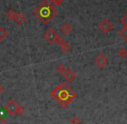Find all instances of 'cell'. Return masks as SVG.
Returning <instances> with one entry per match:
<instances>
[{
	"mask_svg": "<svg viewBox=\"0 0 127 124\" xmlns=\"http://www.w3.org/2000/svg\"><path fill=\"white\" fill-rule=\"evenodd\" d=\"M50 96L62 109L67 108L77 97V94L66 82H62L54 89Z\"/></svg>",
	"mask_w": 127,
	"mask_h": 124,
	"instance_id": "1",
	"label": "cell"
},
{
	"mask_svg": "<svg viewBox=\"0 0 127 124\" xmlns=\"http://www.w3.org/2000/svg\"><path fill=\"white\" fill-rule=\"evenodd\" d=\"M57 14V10L47 0L41 2L34 10V15L38 18L42 24H48Z\"/></svg>",
	"mask_w": 127,
	"mask_h": 124,
	"instance_id": "2",
	"label": "cell"
},
{
	"mask_svg": "<svg viewBox=\"0 0 127 124\" xmlns=\"http://www.w3.org/2000/svg\"><path fill=\"white\" fill-rule=\"evenodd\" d=\"M17 107H18V103H17L15 100L10 99L6 103V105H5V107H4V109L10 116H14V115H16Z\"/></svg>",
	"mask_w": 127,
	"mask_h": 124,
	"instance_id": "3",
	"label": "cell"
},
{
	"mask_svg": "<svg viewBox=\"0 0 127 124\" xmlns=\"http://www.w3.org/2000/svg\"><path fill=\"white\" fill-rule=\"evenodd\" d=\"M58 36L59 35L57 34V32L55 31L54 29L49 28V30L44 33L43 38L45 39L49 44H54V43H55V40H56V38L58 37Z\"/></svg>",
	"mask_w": 127,
	"mask_h": 124,
	"instance_id": "4",
	"label": "cell"
},
{
	"mask_svg": "<svg viewBox=\"0 0 127 124\" xmlns=\"http://www.w3.org/2000/svg\"><path fill=\"white\" fill-rule=\"evenodd\" d=\"M94 63L99 69H104L108 63V59L104 54H99L94 58Z\"/></svg>",
	"mask_w": 127,
	"mask_h": 124,
	"instance_id": "5",
	"label": "cell"
},
{
	"mask_svg": "<svg viewBox=\"0 0 127 124\" xmlns=\"http://www.w3.org/2000/svg\"><path fill=\"white\" fill-rule=\"evenodd\" d=\"M112 28H113V25L107 19H103L99 24V29L105 34L109 33L112 30Z\"/></svg>",
	"mask_w": 127,
	"mask_h": 124,
	"instance_id": "6",
	"label": "cell"
},
{
	"mask_svg": "<svg viewBox=\"0 0 127 124\" xmlns=\"http://www.w3.org/2000/svg\"><path fill=\"white\" fill-rule=\"evenodd\" d=\"M63 76L66 81H67L69 82H72L76 78V74L74 73V71L73 69H67L65 72L63 73Z\"/></svg>",
	"mask_w": 127,
	"mask_h": 124,
	"instance_id": "7",
	"label": "cell"
},
{
	"mask_svg": "<svg viewBox=\"0 0 127 124\" xmlns=\"http://www.w3.org/2000/svg\"><path fill=\"white\" fill-rule=\"evenodd\" d=\"M13 21L16 23V24H17L19 25H22V24H24V23H25L26 17H25V16H24V14L17 13V15H16V17H15V18H14Z\"/></svg>",
	"mask_w": 127,
	"mask_h": 124,
	"instance_id": "8",
	"label": "cell"
},
{
	"mask_svg": "<svg viewBox=\"0 0 127 124\" xmlns=\"http://www.w3.org/2000/svg\"><path fill=\"white\" fill-rule=\"evenodd\" d=\"M73 30V27L71 24H67V23H65L61 26V31L65 35H68L70 32H72Z\"/></svg>",
	"mask_w": 127,
	"mask_h": 124,
	"instance_id": "9",
	"label": "cell"
},
{
	"mask_svg": "<svg viewBox=\"0 0 127 124\" xmlns=\"http://www.w3.org/2000/svg\"><path fill=\"white\" fill-rule=\"evenodd\" d=\"M17 12L16 11V10H12V9H10V10L6 12L7 18H9V19H10V20L13 21L14 18H15V17H16V15H17Z\"/></svg>",
	"mask_w": 127,
	"mask_h": 124,
	"instance_id": "10",
	"label": "cell"
},
{
	"mask_svg": "<svg viewBox=\"0 0 127 124\" xmlns=\"http://www.w3.org/2000/svg\"><path fill=\"white\" fill-rule=\"evenodd\" d=\"M118 55L119 56L120 58L126 59L127 57V50L125 49V48H121V49H119V51H118Z\"/></svg>",
	"mask_w": 127,
	"mask_h": 124,
	"instance_id": "11",
	"label": "cell"
},
{
	"mask_svg": "<svg viewBox=\"0 0 127 124\" xmlns=\"http://www.w3.org/2000/svg\"><path fill=\"white\" fill-rule=\"evenodd\" d=\"M8 36V32L4 30L3 28L0 27V41H3V39H5Z\"/></svg>",
	"mask_w": 127,
	"mask_h": 124,
	"instance_id": "12",
	"label": "cell"
},
{
	"mask_svg": "<svg viewBox=\"0 0 127 124\" xmlns=\"http://www.w3.org/2000/svg\"><path fill=\"white\" fill-rule=\"evenodd\" d=\"M60 47L62 48V51H64V52H67V51H69V50H70V49H71V46L69 45V44H67V42L62 43V44L60 45Z\"/></svg>",
	"mask_w": 127,
	"mask_h": 124,
	"instance_id": "13",
	"label": "cell"
},
{
	"mask_svg": "<svg viewBox=\"0 0 127 124\" xmlns=\"http://www.w3.org/2000/svg\"><path fill=\"white\" fill-rule=\"evenodd\" d=\"M119 36H120L123 39L127 41V27H124L122 30H119Z\"/></svg>",
	"mask_w": 127,
	"mask_h": 124,
	"instance_id": "14",
	"label": "cell"
},
{
	"mask_svg": "<svg viewBox=\"0 0 127 124\" xmlns=\"http://www.w3.org/2000/svg\"><path fill=\"white\" fill-rule=\"evenodd\" d=\"M66 69H67V68H66L65 65H64V64H62V63H60L56 67V70L62 75H63V73L66 71Z\"/></svg>",
	"mask_w": 127,
	"mask_h": 124,
	"instance_id": "15",
	"label": "cell"
},
{
	"mask_svg": "<svg viewBox=\"0 0 127 124\" xmlns=\"http://www.w3.org/2000/svg\"><path fill=\"white\" fill-rule=\"evenodd\" d=\"M25 113V109H24V106L20 105L18 104V107H17V112H16V115H18V116H22Z\"/></svg>",
	"mask_w": 127,
	"mask_h": 124,
	"instance_id": "16",
	"label": "cell"
},
{
	"mask_svg": "<svg viewBox=\"0 0 127 124\" xmlns=\"http://www.w3.org/2000/svg\"><path fill=\"white\" fill-rule=\"evenodd\" d=\"M69 123H70V124H80L81 121H80V119L78 116H73L70 119V121H69Z\"/></svg>",
	"mask_w": 127,
	"mask_h": 124,
	"instance_id": "17",
	"label": "cell"
},
{
	"mask_svg": "<svg viewBox=\"0 0 127 124\" xmlns=\"http://www.w3.org/2000/svg\"><path fill=\"white\" fill-rule=\"evenodd\" d=\"M120 23L124 25V27H127V13L121 18Z\"/></svg>",
	"mask_w": 127,
	"mask_h": 124,
	"instance_id": "18",
	"label": "cell"
},
{
	"mask_svg": "<svg viewBox=\"0 0 127 124\" xmlns=\"http://www.w3.org/2000/svg\"><path fill=\"white\" fill-rule=\"evenodd\" d=\"M49 1H50V3H52L53 4L58 6V5H60L61 3H62V2L64 1V0H49Z\"/></svg>",
	"mask_w": 127,
	"mask_h": 124,
	"instance_id": "19",
	"label": "cell"
},
{
	"mask_svg": "<svg viewBox=\"0 0 127 124\" xmlns=\"http://www.w3.org/2000/svg\"><path fill=\"white\" fill-rule=\"evenodd\" d=\"M0 124H8V123L0 116Z\"/></svg>",
	"mask_w": 127,
	"mask_h": 124,
	"instance_id": "20",
	"label": "cell"
},
{
	"mask_svg": "<svg viewBox=\"0 0 127 124\" xmlns=\"http://www.w3.org/2000/svg\"><path fill=\"white\" fill-rule=\"evenodd\" d=\"M3 90H4V88H3V86L2 85V84H0V94H1Z\"/></svg>",
	"mask_w": 127,
	"mask_h": 124,
	"instance_id": "21",
	"label": "cell"
}]
</instances>
